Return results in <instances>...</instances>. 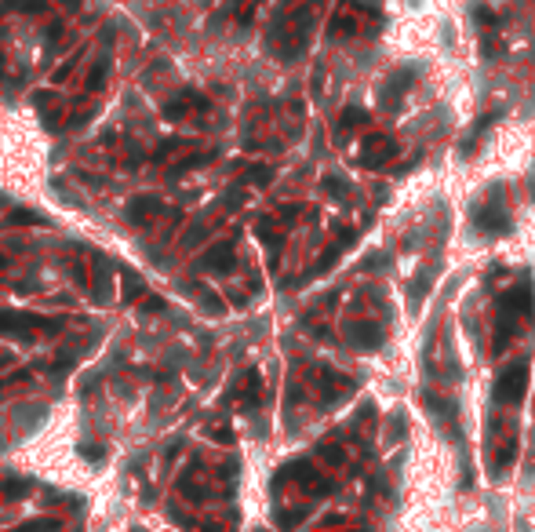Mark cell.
<instances>
[{"label": "cell", "instance_id": "obj_1", "mask_svg": "<svg viewBox=\"0 0 535 532\" xmlns=\"http://www.w3.org/2000/svg\"><path fill=\"white\" fill-rule=\"evenodd\" d=\"M62 321H55V317H40V314H8L0 310V332L4 335H23L30 339L33 332H58Z\"/></svg>", "mask_w": 535, "mask_h": 532}, {"label": "cell", "instance_id": "obj_2", "mask_svg": "<svg viewBox=\"0 0 535 532\" xmlns=\"http://www.w3.org/2000/svg\"><path fill=\"white\" fill-rule=\"evenodd\" d=\"M524 387H528V361H513L496 379V401L499 405H513V401L524 397Z\"/></svg>", "mask_w": 535, "mask_h": 532}, {"label": "cell", "instance_id": "obj_3", "mask_svg": "<svg viewBox=\"0 0 535 532\" xmlns=\"http://www.w3.org/2000/svg\"><path fill=\"white\" fill-rule=\"evenodd\" d=\"M189 110L204 113V110H208V95H201V92H194V88H182L175 99H168V102H164V117H168V120L189 117Z\"/></svg>", "mask_w": 535, "mask_h": 532}, {"label": "cell", "instance_id": "obj_4", "mask_svg": "<svg viewBox=\"0 0 535 532\" xmlns=\"http://www.w3.org/2000/svg\"><path fill=\"white\" fill-rule=\"evenodd\" d=\"M499 310H503V321H513V317H528V314H531V288L521 285V288L506 292L503 299H499Z\"/></svg>", "mask_w": 535, "mask_h": 532}, {"label": "cell", "instance_id": "obj_5", "mask_svg": "<svg viewBox=\"0 0 535 532\" xmlns=\"http://www.w3.org/2000/svg\"><path fill=\"white\" fill-rule=\"evenodd\" d=\"M201 270H211V273L233 270V241H219L215 248H208L201 255Z\"/></svg>", "mask_w": 535, "mask_h": 532}, {"label": "cell", "instance_id": "obj_6", "mask_svg": "<svg viewBox=\"0 0 535 532\" xmlns=\"http://www.w3.org/2000/svg\"><path fill=\"white\" fill-rule=\"evenodd\" d=\"M474 219H477V226H481V230L496 233V237L510 230V216H506V211H503L499 204H484V208H477V211H474Z\"/></svg>", "mask_w": 535, "mask_h": 532}, {"label": "cell", "instance_id": "obj_7", "mask_svg": "<svg viewBox=\"0 0 535 532\" xmlns=\"http://www.w3.org/2000/svg\"><path fill=\"white\" fill-rule=\"evenodd\" d=\"M164 211V204L157 201V197H135V201H127V208H124V216L132 219L135 226H146L153 216H160Z\"/></svg>", "mask_w": 535, "mask_h": 532}, {"label": "cell", "instance_id": "obj_8", "mask_svg": "<svg viewBox=\"0 0 535 532\" xmlns=\"http://www.w3.org/2000/svg\"><path fill=\"white\" fill-rule=\"evenodd\" d=\"M350 343L357 350H375L382 343V328L379 325H368V321H353L350 325Z\"/></svg>", "mask_w": 535, "mask_h": 532}, {"label": "cell", "instance_id": "obj_9", "mask_svg": "<svg viewBox=\"0 0 535 532\" xmlns=\"http://www.w3.org/2000/svg\"><path fill=\"white\" fill-rule=\"evenodd\" d=\"M390 154H394V142H390V139H372V146H365L360 161H365V164H382Z\"/></svg>", "mask_w": 535, "mask_h": 532}, {"label": "cell", "instance_id": "obj_10", "mask_svg": "<svg viewBox=\"0 0 535 532\" xmlns=\"http://www.w3.org/2000/svg\"><path fill=\"white\" fill-rule=\"evenodd\" d=\"M499 120V113H488V117H481L474 128H470V132H466V139H462V157H470V154H474V146H477V139L484 135V128L488 124H496Z\"/></svg>", "mask_w": 535, "mask_h": 532}, {"label": "cell", "instance_id": "obj_11", "mask_svg": "<svg viewBox=\"0 0 535 532\" xmlns=\"http://www.w3.org/2000/svg\"><path fill=\"white\" fill-rule=\"evenodd\" d=\"M106 73H110V58H99L95 70L88 73V92H99V88H102V84H106Z\"/></svg>", "mask_w": 535, "mask_h": 532}, {"label": "cell", "instance_id": "obj_12", "mask_svg": "<svg viewBox=\"0 0 535 532\" xmlns=\"http://www.w3.org/2000/svg\"><path fill=\"white\" fill-rule=\"evenodd\" d=\"M241 397L248 401V405H255V401H259V372H248V376H244V387H241Z\"/></svg>", "mask_w": 535, "mask_h": 532}, {"label": "cell", "instance_id": "obj_13", "mask_svg": "<svg viewBox=\"0 0 535 532\" xmlns=\"http://www.w3.org/2000/svg\"><path fill=\"white\" fill-rule=\"evenodd\" d=\"M15 532H58V521H55V518H40V521H26V525H18Z\"/></svg>", "mask_w": 535, "mask_h": 532}, {"label": "cell", "instance_id": "obj_14", "mask_svg": "<svg viewBox=\"0 0 535 532\" xmlns=\"http://www.w3.org/2000/svg\"><path fill=\"white\" fill-rule=\"evenodd\" d=\"M365 120H368V113H365V110H357V106H350V110L342 113L339 128H357V124H365Z\"/></svg>", "mask_w": 535, "mask_h": 532}, {"label": "cell", "instance_id": "obj_15", "mask_svg": "<svg viewBox=\"0 0 535 532\" xmlns=\"http://www.w3.org/2000/svg\"><path fill=\"white\" fill-rule=\"evenodd\" d=\"M8 11H44V0H8Z\"/></svg>", "mask_w": 535, "mask_h": 532}, {"label": "cell", "instance_id": "obj_16", "mask_svg": "<svg viewBox=\"0 0 535 532\" xmlns=\"http://www.w3.org/2000/svg\"><path fill=\"white\" fill-rule=\"evenodd\" d=\"M208 161H211V154H194V157H182V161H175V172H189V168L208 164Z\"/></svg>", "mask_w": 535, "mask_h": 532}, {"label": "cell", "instance_id": "obj_17", "mask_svg": "<svg viewBox=\"0 0 535 532\" xmlns=\"http://www.w3.org/2000/svg\"><path fill=\"white\" fill-rule=\"evenodd\" d=\"M303 518H306V510H288V514H277V525H281V528H295Z\"/></svg>", "mask_w": 535, "mask_h": 532}, {"label": "cell", "instance_id": "obj_18", "mask_svg": "<svg viewBox=\"0 0 535 532\" xmlns=\"http://www.w3.org/2000/svg\"><path fill=\"white\" fill-rule=\"evenodd\" d=\"M474 18L481 23V30H496V11H488V8H474Z\"/></svg>", "mask_w": 535, "mask_h": 532}, {"label": "cell", "instance_id": "obj_19", "mask_svg": "<svg viewBox=\"0 0 535 532\" xmlns=\"http://www.w3.org/2000/svg\"><path fill=\"white\" fill-rule=\"evenodd\" d=\"M513 456H517V441H506V445H503V452L496 456V466H499V471H506V463H510Z\"/></svg>", "mask_w": 535, "mask_h": 532}, {"label": "cell", "instance_id": "obj_20", "mask_svg": "<svg viewBox=\"0 0 535 532\" xmlns=\"http://www.w3.org/2000/svg\"><path fill=\"white\" fill-rule=\"evenodd\" d=\"M11 223H23V226H37V223H44V219H40L37 211H15V216H11Z\"/></svg>", "mask_w": 535, "mask_h": 532}, {"label": "cell", "instance_id": "obj_21", "mask_svg": "<svg viewBox=\"0 0 535 532\" xmlns=\"http://www.w3.org/2000/svg\"><path fill=\"white\" fill-rule=\"evenodd\" d=\"M124 278H127V299H135V295L142 292V281L135 278V273H132V270H124Z\"/></svg>", "mask_w": 535, "mask_h": 532}, {"label": "cell", "instance_id": "obj_22", "mask_svg": "<svg viewBox=\"0 0 535 532\" xmlns=\"http://www.w3.org/2000/svg\"><path fill=\"white\" fill-rule=\"evenodd\" d=\"M325 190H328V194H346L350 183L346 179H325Z\"/></svg>", "mask_w": 535, "mask_h": 532}, {"label": "cell", "instance_id": "obj_23", "mask_svg": "<svg viewBox=\"0 0 535 532\" xmlns=\"http://www.w3.org/2000/svg\"><path fill=\"white\" fill-rule=\"evenodd\" d=\"M251 179L259 183V186H266V183L273 179V172H270V168H263V164H259V168H251Z\"/></svg>", "mask_w": 535, "mask_h": 532}, {"label": "cell", "instance_id": "obj_24", "mask_svg": "<svg viewBox=\"0 0 535 532\" xmlns=\"http://www.w3.org/2000/svg\"><path fill=\"white\" fill-rule=\"evenodd\" d=\"M204 307H208L211 314H222V299H219V295H211V292L204 295Z\"/></svg>", "mask_w": 535, "mask_h": 532}, {"label": "cell", "instance_id": "obj_25", "mask_svg": "<svg viewBox=\"0 0 535 532\" xmlns=\"http://www.w3.org/2000/svg\"><path fill=\"white\" fill-rule=\"evenodd\" d=\"M142 310L149 314V310H164V299H157V295H146L142 299Z\"/></svg>", "mask_w": 535, "mask_h": 532}, {"label": "cell", "instance_id": "obj_26", "mask_svg": "<svg viewBox=\"0 0 535 532\" xmlns=\"http://www.w3.org/2000/svg\"><path fill=\"white\" fill-rule=\"evenodd\" d=\"M62 33H66L62 26H51V30H48V44H58V37H62Z\"/></svg>", "mask_w": 535, "mask_h": 532}, {"label": "cell", "instance_id": "obj_27", "mask_svg": "<svg viewBox=\"0 0 535 532\" xmlns=\"http://www.w3.org/2000/svg\"><path fill=\"white\" fill-rule=\"evenodd\" d=\"M0 369H4V357H0Z\"/></svg>", "mask_w": 535, "mask_h": 532}, {"label": "cell", "instance_id": "obj_28", "mask_svg": "<svg viewBox=\"0 0 535 532\" xmlns=\"http://www.w3.org/2000/svg\"><path fill=\"white\" fill-rule=\"evenodd\" d=\"M346 532H353V528H346Z\"/></svg>", "mask_w": 535, "mask_h": 532}]
</instances>
